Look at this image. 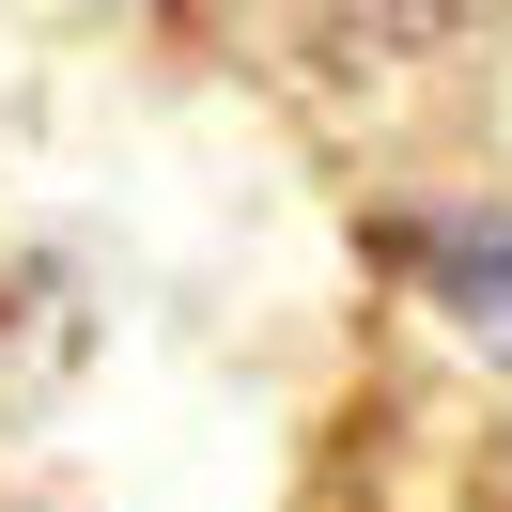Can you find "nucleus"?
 I'll use <instances>...</instances> for the list:
<instances>
[{
	"instance_id": "f257e3e1",
	"label": "nucleus",
	"mask_w": 512,
	"mask_h": 512,
	"mask_svg": "<svg viewBox=\"0 0 512 512\" xmlns=\"http://www.w3.org/2000/svg\"><path fill=\"white\" fill-rule=\"evenodd\" d=\"M419 280L512 357V218H435V233H419Z\"/></svg>"
}]
</instances>
